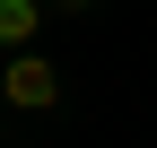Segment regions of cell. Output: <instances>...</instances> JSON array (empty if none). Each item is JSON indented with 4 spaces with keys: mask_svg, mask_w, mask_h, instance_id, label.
Wrapping results in <instances>:
<instances>
[{
    "mask_svg": "<svg viewBox=\"0 0 157 148\" xmlns=\"http://www.w3.org/2000/svg\"><path fill=\"white\" fill-rule=\"evenodd\" d=\"M0 105L9 113H52L61 105V61L52 52H9L0 61Z\"/></svg>",
    "mask_w": 157,
    "mask_h": 148,
    "instance_id": "cell-1",
    "label": "cell"
},
{
    "mask_svg": "<svg viewBox=\"0 0 157 148\" xmlns=\"http://www.w3.org/2000/svg\"><path fill=\"white\" fill-rule=\"evenodd\" d=\"M35 26H44V0H0V52H35Z\"/></svg>",
    "mask_w": 157,
    "mask_h": 148,
    "instance_id": "cell-2",
    "label": "cell"
},
{
    "mask_svg": "<svg viewBox=\"0 0 157 148\" xmlns=\"http://www.w3.org/2000/svg\"><path fill=\"white\" fill-rule=\"evenodd\" d=\"M44 9H61V17H87V9H96V0H44Z\"/></svg>",
    "mask_w": 157,
    "mask_h": 148,
    "instance_id": "cell-3",
    "label": "cell"
}]
</instances>
